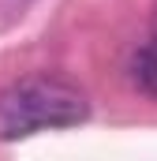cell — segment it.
<instances>
[{"mask_svg": "<svg viewBox=\"0 0 157 161\" xmlns=\"http://www.w3.org/2000/svg\"><path fill=\"white\" fill-rule=\"evenodd\" d=\"M90 116V101L75 82L56 75H30L0 90V142L30 139L38 131L75 127Z\"/></svg>", "mask_w": 157, "mask_h": 161, "instance_id": "6da1fadb", "label": "cell"}, {"mask_svg": "<svg viewBox=\"0 0 157 161\" xmlns=\"http://www.w3.org/2000/svg\"><path fill=\"white\" fill-rule=\"evenodd\" d=\"M127 79L135 82V90H142L146 97L157 101V41H150V45H142V49L131 53V60H127Z\"/></svg>", "mask_w": 157, "mask_h": 161, "instance_id": "7a4b0ae2", "label": "cell"}, {"mask_svg": "<svg viewBox=\"0 0 157 161\" xmlns=\"http://www.w3.org/2000/svg\"><path fill=\"white\" fill-rule=\"evenodd\" d=\"M154 41H157V11H154Z\"/></svg>", "mask_w": 157, "mask_h": 161, "instance_id": "3957f363", "label": "cell"}]
</instances>
